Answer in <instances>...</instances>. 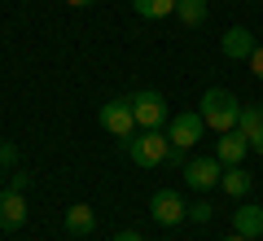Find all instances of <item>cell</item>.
Wrapping results in <instances>:
<instances>
[{
    "mask_svg": "<svg viewBox=\"0 0 263 241\" xmlns=\"http://www.w3.org/2000/svg\"><path fill=\"white\" fill-rule=\"evenodd\" d=\"M123 145V154H132V162L136 167H162V158H167V149H171V140L162 136V127H141V132H132V136H123L119 140Z\"/></svg>",
    "mask_w": 263,
    "mask_h": 241,
    "instance_id": "1",
    "label": "cell"
},
{
    "mask_svg": "<svg viewBox=\"0 0 263 241\" xmlns=\"http://www.w3.org/2000/svg\"><path fill=\"white\" fill-rule=\"evenodd\" d=\"M237 114H241V101L224 88H206L202 92V123L211 132H233L237 127Z\"/></svg>",
    "mask_w": 263,
    "mask_h": 241,
    "instance_id": "2",
    "label": "cell"
},
{
    "mask_svg": "<svg viewBox=\"0 0 263 241\" xmlns=\"http://www.w3.org/2000/svg\"><path fill=\"white\" fill-rule=\"evenodd\" d=\"M219 176H224V162H219L215 154H202V158H189V162H184V184L193 189V193L215 189Z\"/></svg>",
    "mask_w": 263,
    "mask_h": 241,
    "instance_id": "3",
    "label": "cell"
},
{
    "mask_svg": "<svg viewBox=\"0 0 263 241\" xmlns=\"http://www.w3.org/2000/svg\"><path fill=\"white\" fill-rule=\"evenodd\" d=\"M101 127L110 132V136H132L136 132V114H132V97H110V101L101 105Z\"/></svg>",
    "mask_w": 263,
    "mask_h": 241,
    "instance_id": "4",
    "label": "cell"
},
{
    "mask_svg": "<svg viewBox=\"0 0 263 241\" xmlns=\"http://www.w3.org/2000/svg\"><path fill=\"white\" fill-rule=\"evenodd\" d=\"M132 114H136V127H162L167 123V97L145 88V92H132Z\"/></svg>",
    "mask_w": 263,
    "mask_h": 241,
    "instance_id": "5",
    "label": "cell"
},
{
    "mask_svg": "<svg viewBox=\"0 0 263 241\" xmlns=\"http://www.w3.org/2000/svg\"><path fill=\"white\" fill-rule=\"evenodd\" d=\"M149 215L162 224V228H176V224L189 219V206H184V197H180L176 189H158V193L149 197Z\"/></svg>",
    "mask_w": 263,
    "mask_h": 241,
    "instance_id": "6",
    "label": "cell"
},
{
    "mask_svg": "<svg viewBox=\"0 0 263 241\" xmlns=\"http://www.w3.org/2000/svg\"><path fill=\"white\" fill-rule=\"evenodd\" d=\"M202 127H206V123H202V114H197V110H184V114H176V119H171L167 140H171L176 149H193L197 140H202Z\"/></svg>",
    "mask_w": 263,
    "mask_h": 241,
    "instance_id": "7",
    "label": "cell"
},
{
    "mask_svg": "<svg viewBox=\"0 0 263 241\" xmlns=\"http://www.w3.org/2000/svg\"><path fill=\"white\" fill-rule=\"evenodd\" d=\"M250 154V140L241 136V132H219V140H215V158L224 162V167H241V158Z\"/></svg>",
    "mask_w": 263,
    "mask_h": 241,
    "instance_id": "8",
    "label": "cell"
},
{
    "mask_svg": "<svg viewBox=\"0 0 263 241\" xmlns=\"http://www.w3.org/2000/svg\"><path fill=\"white\" fill-rule=\"evenodd\" d=\"M27 224V193H13V189H5L0 193V228L13 232Z\"/></svg>",
    "mask_w": 263,
    "mask_h": 241,
    "instance_id": "9",
    "label": "cell"
},
{
    "mask_svg": "<svg viewBox=\"0 0 263 241\" xmlns=\"http://www.w3.org/2000/svg\"><path fill=\"white\" fill-rule=\"evenodd\" d=\"M233 232H237V237H250V241H259V237H263V206L241 202V206L233 211Z\"/></svg>",
    "mask_w": 263,
    "mask_h": 241,
    "instance_id": "10",
    "label": "cell"
},
{
    "mask_svg": "<svg viewBox=\"0 0 263 241\" xmlns=\"http://www.w3.org/2000/svg\"><path fill=\"white\" fill-rule=\"evenodd\" d=\"M254 44H259V40H254L250 31H246V27H228V31H224V40H219L224 57H233V62H250Z\"/></svg>",
    "mask_w": 263,
    "mask_h": 241,
    "instance_id": "11",
    "label": "cell"
},
{
    "mask_svg": "<svg viewBox=\"0 0 263 241\" xmlns=\"http://www.w3.org/2000/svg\"><path fill=\"white\" fill-rule=\"evenodd\" d=\"M92 228H97V211L88 202H75L66 211V232H70V237H88Z\"/></svg>",
    "mask_w": 263,
    "mask_h": 241,
    "instance_id": "12",
    "label": "cell"
},
{
    "mask_svg": "<svg viewBox=\"0 0 263 241\" xmlns=\"http://www.w3.org/2000/svg\"><path fill=\"white\" fill-rule=\"evenodd\" d=\"M219 189H224L228 197H246L254 189V176L250 171H241V167H224V176H219Z\"/></svg>",
    "mask_w": 263,
    "mask_h": 241,
    "instance_id": "13",
    "label": "cell"
},
{
    "mask_svg": "<svg viewBox=\"0 0 263 241\" xmlns=\"http://www.w3.org/2000/svg\"><path fill=\"white\" fill-rule=\"evenodd\" d=\"M176 18L184 27H202L206 22V0H176Z\"/></svg>",
    "mask_w": 263,
    "mask_h": 241,
    "instance_id": "14",
    "label": "cell"
},
{
    "mask_svg": "<svg viewBox=\"0 0 263 241\" xmlns=\"http://www.w3.org/2000/svg\"><path fill=\"white\" fill-rule=\"evenodd\" d=\"M132 9L141 18H167V13H176V0H132Z\"/></svg>",
    "mask_w": 263,
    "mask_h": 241,
    "instance_id": "15",
    "label": "cell"
},
{
    "mask_svg": "<svg viewBox=\"0 0 263 241\" xmlns=\"http://www.w3.org/2000/svg\"><path fill=\"white\" fill-rule=\"evenodd\" d=\"M263 127V105H241V114H237V132L241 136H250V132Z\"/></svg>",
    "mask_w": 263,
    "mask_h": 241,
    "instance_id": "16",
    "label": "cell"
},
{
    "mask_svg": "<svg viewBox=\"0 0 263 241\" xmlns=\"http://www.w3.org/2000/svg\"><path fill=\"white\" fill-rule=\"evenodd\" d=\"M211 215H215V206H211L206 197H197V202L189 206V219H193V224H211Z\"/></svg>",
    "mask_w": 263,
    "mask_h": 241,
    "instance_id": "17",
    "label": "cell"
},
{
    "mask_svg": "<svg viewBox=\"0 0 263 241\" xmlns=\"http://www.w3.org/2000/svg\"><path fill=\"white\" fill-rule=\"evenodd\" d=\"M18 162V145L13 140H0V167H13Z\"/></svg>",
    "mask_w": 263,
    "mask_h": 241,
    "instance_id": "18",
    "label": "cell"
},
{
    "mask_svg": "<svg viewBox=\"0 0 263 241\" xmlns=\"http://www.w3.org/2000/svg\"><path fill=\"white\" fill-rule=\"evenodd\" d=\"M9 189H13V193H27V189H31V176H27V171H13V176H9Z\"/></svg>",
    "mask_w": 263,
    "mask_h": 241,
    "instance_id": "19",
    "label": "cell"
},
{
    "mask_svg": "<svg viewBox=\"0 0 263 241\" xmlns=\"http://www.w3.org/2000/svg\"><path fill=\"white\" fill-rule=\"evenodd\" d=\"M184 154H189V149H176V145H171V149H167V158H162V162H167V167H184V162H189Z\"/></svg>",
    "mask_w": 263,
    "mask_h": 241,
    "instance_id": "20",
    "label": "cell"
},
{
    "mask_svg": "<svg viewBox=\"0 0 263 241\" xmlns=\"http://www.w3.org/2000/svg\"><path fill=\"white\" fill-rule=\"evenodd\" d=\"M250 70L263 79V44H254V53H250Z\"/></svg>",
    "mask_w": 263,
    "mask_h": 241,
    "instance_id": "21",
    "label": "cell"
},
{
    "mask_svg": "<svg viewBox=\"0 0 263 241\" xmlns=\"http://www.w3.org/2000/svg\"><path fill=\"white\" fill-rule=\"evenodd\" d=\"M246 140H250V149H254V154H263V127H259V132H250Z\"/></svg>",
    "mask_w": 263,
    "mask_h": 241,
    "instance_id": "22",
    "label": "cell"
},
{
    "mask_svg": "<svg viewBox=\"0 0 263 241\" xmlns=\"http://www.w3.org/2000/svg\"><path fill=\"white\" fill-rule=\"evenodd\" d=\"M114 241H145V237H141V232H119Z\"/></svg>",
    "mask_w": 263,
    "mask_h": 241,
    "instance_id": "23",
    "label": "cell"
},
{
    "mask_svg": "<svg viewBox=\"0 0 263 241\" xmlns=\"http://www.w3.org/2000/svg\"><path fill=\"white\" fill-rule=\"evenodd\" d=\"M70 9H88V5H97V0H66Z\"/></svg>",
    "mask_w": 263,
    "mask_h": 241,
    "instance_id": "24",
    "label": "cell"
},
{
    "mask_svg": "<svg viewBox=\"0 0 263 241\" xmlns=\"http://www.w3.org/2000/svg\"><path fill=\"white\" fill-rule=\"evenodd\" d=\"M224 241H250V237H237V232H233V237H224Z\"/></svg>",
    "mask_w": 263,
    "mask_h": 241,
    "instance_id": "25",
    "label": "cell"
}]
</instances>
